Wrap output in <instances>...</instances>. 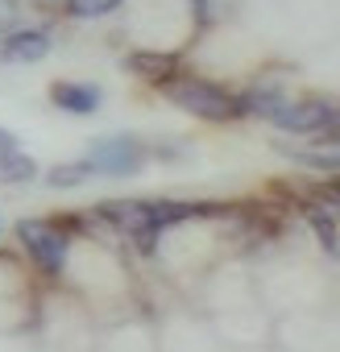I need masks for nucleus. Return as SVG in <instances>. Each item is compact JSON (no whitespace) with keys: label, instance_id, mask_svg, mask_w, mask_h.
<instances>
[{"label":"nucleus","instance_id":"f8f14e48","mask_svg":"<svg viewBox=\"0 0 340 352\" xmlns=\"http://www.w3.org/2000/svg\"><path fill=\"white\" fill-rule=\"evenodd\" d=\"M116 5H120V0H67V13L79 17V21H96V17L112 13Z\"/></svg>","mask_w":340,"mask_h":352},{"label":"nucleus","instance_id":"9d476101","mask_svg":"<svg viewBox=\"0 0 340 352\" xmlns=\"http://www.w3.org/2000/svg\"><path fill=\"white\" fill-rule=\"evenodd\" d=\"M92 174H96V170L87 166V157H79V162H63V166H50L46 183H50V187H59V191H67V187H79V183H87Z\"/></svg>","mask_w":340,"mask_h":352},{"label":"nucleus","instance_id":"1a4fd4ad","mask_svg":"<svg viewBox=\"0 0 340 352\" xmlns=\"http://www.w3.org/2000/svg\"><path fill=\"white\" fill-rule=\"evenodd\" d=\"M38 179V162L17 145V149H5L0 153V187H25Z\"/></svg>","mask_w":340,"mask_h":352},{"label":"nucleus","instance_id":"0eeeda50","mask_svg":"<svg viewBox=\"0 0 340 352\" xmlns=\"http://www.w3.org/2000/svg\"><path fill=\"white\" fill-rule=\"evenodd\" d=\"M50 54V34L46 30H9L0 42V58L5 63H42Z\"/></svg>","mask_w":340,"mask_h":352},{"label":"nucleus","instance_id":"ddd939ff","mask_svg":"<svg viewBox=\"0 0 340 352\" xmlns=\"http://www.w3.org/2000/svg\"><path fill=\"white\" fill-rule=\"evenodd\" d=\"M307 220H311V228L319 232V245H323L328 253H336V249H340V241H336V224L328 220V212H323V208H311V212H307Z\"/></svg>","mask_w":340,"mask_h":352},{"label":"nucleus","instance_id":"4468645a","mask_svg":"<svg viewBox=\"0 0 340 352\" xmlns=\"http://www.w3.org/2000/svg\"><path fill=\"white\" fill-rule=\"evenodd\" d=\"M17 145H21V141H17L9 129H0V153H5V149H17Z\"/></svg>","mask_w":340,"mask_h":352},{"label":"nucleus","instance_id":"7ed1b4c3","mask_svg":"<svg viewBox=\"0 0 340 352\" xmlns=\"http://www.w3.org/2000/svg\"><path fill=\"white\" fill-rule=\"evenodd\" d=\"M17 241H21L25 257H30L46 278H59V274L67 270V249H71V241H67V232H63L59 224H50V220H17Z\"/></svg>","mask_w":340,"mask_h":352},{"label":"nucleus","instance_id":"f257e3e1","mask_svg":"<svg viewBox=\"0 0 340 352\" xmlns=\"http://www.w3.org/2000/svg\"><path fill=\"white\" fill-rule=\"evenodd\" d=\"M166 100L200 116V120H237L241 116V100L233 91H224L220 83H208V79H195V75H175L166 87Z\"/></svg>","mask_w":340,"mask_h":352},{"label":"nucleus","instance_id":"20e7f679","mask_svg":"<svg viewBox=\"0 0 340 352\" xmlns=\"http://www.w3.org/2000/svg\"><path fill=\"white\" fill-rule=\"evenodd\" d=\"M96 216H100L104 224H112L116 232L133 236L141 253H153V241H158L162 228L153 224V208H149V199H104V204L96 208Z\"/></svg>","mask_w":340,"mask_h":352},{"label":"nucleus","instance_id":"f03ea898","mask_svg":"<svg viewBox=\"0 0 340 352\" xmlns=\"http://www.w3.org/2000/svg\"><path fill=\"white\" fill-rule=\"evenodd\" d=\"M270 124H278L282 133H295V137L332 141L340 133V108L328 100H282L270 112Z\"/></svg>","mask_w":340,"mask_h":352},{"label":"nucleus","instance_id":"39448f33","mask_svg":"<svg viewBox=\"0 0 340 352\" xmlns=\"http://www.w3.org/2000/svg\"><path fill=\"white\" fill-rule=\"evenodd\" d=\"M87 166H92L96 174H116V179H125V174H137V170L145 166V145H141L137 137H129V133L92 141Z\"/></svg>","mask_w":340,"mask_h":352},{"label":"nucleus","instance_id":"6e6552de","mask_svg":"<svg viewBox=\"0 0 340 352\" xmlns=\"http://www.w3.org/2000/svg\"><path fill=\"white\" fill-rule=\"evenodd\" d=\"M125 67H129L137 79L153 83V87H166L170 79L179 75V58H175V54H158V50H133V54L125 58Z\"/></svg>","mask_w":340,"mask_h":352},{"label":"nucleus","instance_id":"423d86ee","mask_svg":"<svg viewBox=\"0 0 340 352\" xmlns=\"http://www.w3.org/2000/svg\"><path fill=\"white\" fill-rule=\"evenodd\" d=\"M100 87L96 83H75V79H63V83H50V104L59 112H71V116H92L100 108Z\"/></svg>","mask_w":340,"mask_h":352},{"label":"nucleus","instance_id":"9b49d317","mask_svg":"<svg viewBox=\"0 0 340 352\" xmlns=\"http://www.w3.org/2000/svg\"><path fill=\"white\" fill-rule=\"evenodd\" d=\"M286 157H295L299 166H311V170H340V153L336 149H290L282 145Z\"/></svg>","mask_w":340,"mask_h":352}]
</instances>
